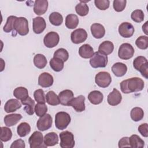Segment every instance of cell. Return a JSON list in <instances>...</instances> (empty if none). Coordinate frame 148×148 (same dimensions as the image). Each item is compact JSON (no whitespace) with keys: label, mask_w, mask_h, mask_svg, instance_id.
Wrapping results in <instances>:
<instances>
[{"label":"cell","mask_w":148,"mask_h":148,"mask_svg":"<svg viewBox=\"0 0 148 148\" xmlns=\"http://www.w3.org/2000/svg\"><path fill=\"white\" fill-rule=\"evenodd\" d=\"M120 86L123 93L129 94L142 91L145 86V83L142 79L134 77L123 80L120 83Z\"/></svg>","instance_id":"obj_1"},{"label":"cell","mask_w":148,"mask_h":148,"mask_svg":"<svg viewBox=\"0 0 148 148\" xmlns=\"http://www.w3.org/2000/svg\"><path fill=\"white\" fill-rule=\"evenodd\" d=\"M133 66L136 71L140 72L145 79H148V62L145 57L138 56L136 57L133 61Z\"/></svg>","instance_id":"obj_2"},{"label":"cell","mask_w":148,"mask_h":148,"mask_svg":"<svg viewBox=\"0 0 148 148\" xmlns=\"http://www.w3.org/2000/svg\"><path fill=\"white\" fill-rule=\"evenodd\" d=\"M71 118L70 115L65 112H59L55 116L56 127L60 130H65L71 123Z\"/></svg>","instance_id":"obj_3"},{"label":"cell","mask_w":148,"mask_h":148,"mask_svg":"<svg viewBox=\"0 0 148 148\" xmlns=\"http://www.w3.org/2000/svg\"><path fill=\"white\" fill-rule=\"evenodd\" d=\"M108 56L99 51L94 53L90 60V64L94 68H105L108 64Z\"/></svg>","instance_id":"obj_4"},{"label":"cell","mask_w":148,"mask_h":148,"mask_svg":"<svg viewBox=\"0 0 148 148\" xmlns=\"http://www.w3.org/2000/svg\"><path fill=\"white\" fill-rule=\"evenodd\" d=\"M60 143L61 148H72L74 147L75 142L73 134L68 131H65L60 134Z\"/></svg>","instance_id":"obj_5"},{"label":"cell","mask_w":148,"mask_h":148,"mask_svg":"<svg viewBox=\"0 0 148 148\" xmlns=\"http://www.w3.org/2000/svg\"><path fill=\"white\" fill-rule=\"evenodd\" d=\"M14 30L20 35L25 36L29 32L28 21L23 17H17L14 24Z\"/></svg>","instance_id":"obj_6"},{"label":"cell","mask_w":148,"mask_h":148,"mask_svg":"<svg viewBox=\"0 0 148 148\" xmlns=\"http://www.w3.org/2000/svg\"><path fill=\"white\" fill-rule=\"evenodd\" d=\"M30 148L46 147L44 143V138L42 134L39 131H35L28 139Z\"/></svg>","instance_id":"obj_7"},{"label":"cell","mask_w":148,"mask_h":148,"mask_svg":"<svg viewBox=\"0 0 148 148\" xmlns=\"http://www.w3.org/2000/svg\"><path fill=\"white\" fill-rule=\"evenodd\" d=\"M135 53L133 46L128 43H124L120 45L118 51V56L122 60H129L131 58Z\"/></svg>","instance_id":"obj_8"},{"label":"cell","mask_w":148,"mask_h":148,"mask_svg":"<svg viewBox=\"0 0 148 148\" xmlns=\"http://www.w3.org/2000/svg\"><path fill=\"white\" fill-rule=\"evenodd\" d=\"M95 82L99 87L106 88L111 83L112 77L109 72L102 71L98 72L95 75Z\"/></svg>","instance_id":"obj_9"},{"label":"cell","mask_w":148,"mask_h":148,"mask_svg":"<svg viewBox=\"0 0 148 148\" xmlns=\"http://www.w3.org/2000/svg\"><path fill=\"white\" fill-rule=\"evenodd\" d=\"M60 41L59 35L54 31L48 32L44 37L43 43L48 48H53L56 46Z\"/></svg>","instance_id":"obj_10"},{"label":"cell","mask_w":148,"mask_h":148,"mask_svg":"<svg viewBox=\"0 0 148 148\" xmlns=\"http://www.w3.org/2000/svg\"><path fill=\"white\" fill-rule=\"evenodd\" d=\"M52 123V117L49 114H45L38 119L36 123V127L39 131H45L51 128Z\"/></svg>","instance_id":"obj_11"},{"label":"cell","mask_w":148,"mask_h":148,"mask_svg":"<svg viewBox=\"0 0 148 148\" xmlns=\"http://www.w3.org/2000/svg\"><path fill=\"white\" fill-rule=\"evenodd\" d=\"M87 38V33L84 29L78 28L74 30L71 35V41L75 44H79L84 42Z\"/></svg>","instance_id":"obj_12"},{"label":"cell","mask_w":148,"mask_h":148,"mask_svg":"<svg viewBox=\"0 0 148 148\" xmlns=\"http://www.w3.org/2000/svg\"><path fill=\"white\" fill-rule=\"evenodd\" d=\"M135 31V29L132 24L128 22H123L119 27V32L123 38L131 37Z\"/></svg>","instance_id":"obj_13"},{"label":"cell","mask_w":148,"mask_h":148,"mask_svg":"<svg viewBox=\"0 0 148 148\" xmlns=\"http://www.w3.org/2000/svg\"><path fill=\"white\" fill-rule=\"evenodd\" d=\"M85 97L82 95H79L77 97L73 98L69 103V106H72V108L77 112H82L86 109L85 106Z\"/></svg>","instance_id":"obj_14"},{"label":"cell","mask_w":148,"mask_h":148,"mask_svg":"<svg viewBox=\"0 0 148 148\" xmlns=\"http://www.w3.org/2000/svg\"><path fill=\"white\" fill-rule=\"evenodd\" d=\"M54 79L53 76L47 72L42 73L38 77V84L42 87L47 88L53 84Z\"/></svg>","instance_id":"obj_15"},{"label":"cell","mask_w":148,"mask_h":148,"mask_svg":"<svg viewBox=\"0 0 148 148\" xmlns=\"http://www.w3.org/2000/svg\"><path fill=\"white\" fill-rule=\"evenodd\" d=\"M46 27L45 20L42 17H36L33 18L32 28L34 32L36 34H41L44 31Z\"/></svg>","instance_id":"obj_16"},{"label":"cell","mask_w":148,"mask_h":148,"mask_svg":"<svg viewBox=\"0 0 148 148\" xmlns=\"http://www.w3.org/2000/svg\"><path fill=\"white\" fill-rule=\"evenodd\" d=\"M122 96L120 91L116 88H113V91L108 95V103L111 106H116L121 103Z\"/></svg>","instance_id":"obj_17"},{"label":"cell","mask_w":148,"mask_h":148,"mask_svg":"<svg viewBox=\"0 0 148 148\" xmlns=\"http://www.w3.org/2000/svg\"><path fill=\"white\" fill-rule=\"evenodd\" d=\"M48 8V1L47 0H36L34 4V12L37 15L45 14Z\"/></svg>","instance_id":"obj_18"},{"label":"cell","mask_w":148,"mask_h":148,"mask_svg":"<svg viewBox=\"0 0 148 148\" xmlns=\"http://www.w3.org/2000/svg\"><path fill=\"white\" fill-rule=\"evenodd\" d=\"M60 103L64 106H69L71 101L74 98L73 92L70 90H65L61 91L58 94Z\"/></svg>","instance_id":"obj_19"},{"label":"cell","mask_w":148,"mask_h":148,"mask_svg":"<svg viewBox=\"0 0 148 148\" xmlns=\"http://www.w3.org/2000/svg\"><path fill=\"white\" fill-rule=\"evenodd\" d=\"M91 32L93 37L96 39L103 38L105 34V29L104 27L99 23H94L90 27Z\"/></svg>","instance_id":"obj_20"},{"label":"cell","mask_w":148,"mask_h":148,"mask_svg":"<svg viewBox=\"0 0 148 148\" xmlns=\"http://www.w3.org/2000/svg\"><path fill=\"white\" fill-rule=\"evenodd\" d=\"M21 107V104L17 99H9L4 106V110L6 113H12L16 111Z\"/></svg>","instance_id":"obj_21"},{"label":"cell","mask_w":148,"mask_h":148,"mask_svg":"<svg viewBox=\"0 0 148 148\" xmlns=\"http://www.w3.org/2000/svg\"><path fill=\"white\" fill-rule=\"evenodd\" d=\"M112 71L113 74L117 77H121L124 76L127 71V66L122 62H116L112 66Z\"/></svg>","instance_id":"obj_22"},{"label":"cell","mask_w":148,"mask_h":148,"mask_svg":"<svg viewBox=\"0 0 148 148\" xmlns=\"http://www.w3.org/2000/svg\"><path fill=\"white\" fill-rule=\"evenodd\" d=\"M88 99L91 103L94 105H98L102 102L103 99V95L99 91L94 90L88 94Z\"/></svg>","instance_id":"obj_23"},{"label":"cell","mask_w":148,"mask_h":148,"mask_svg":"<svg viewBox=\"0 0 148 148\" xmlns=\"http://www.w3.org/2000/svg\"><path fill=\"white\" fill-rule=\"evenodd\" d=\"M21 119L22 116L20 114L13 113L8 114L4 117V123L7 127H12L15 125Z\"/></svg>","instance_id":"obj_24"},{"label":"cell","mask_w":148,"mask_h":148,"mask_svg":"<svg viewBox=\"0 0 148 148\" xmlns=\"http://www.w3.org/2000/svg\"><path fill=\"white\" fill-rule=\"evenodd\" d=\"M79 54L83 58H91L94 54V50L90 45L84 44L80 47Z\"/></svg>","instance_id":"obj_25"},{"label":"cell","mask_w":148,"mask_h":148,"mask_svg":"<svg viewBox=\"0 0 148 148\" xmlns=\"http://www.w3.org/2000/svg\"><path fill=\"white\" fill-rule=\"evenodd\" d=\"M113 50L114 45L112 42L109 40L103 41L99 45L98 47V51L106 56L111 54Z\"/></svg>","instance_id":"obj_26"},{"label":"cell","mask_w":148,"mask_h":148,"mask_svg":"<svg viewBox=\"0 0 148 148\" xmlns=\"http://www.w3.org/2000/svg\"><path fill=\"white\" fill-rule=\"evenodd\" d=\"M58 143V137L56 132H51L45 135L44 143L47 146H53Z\"/></svg>","instance_id":"obj_27"},{"label":"cell","mask_w":148,"mask_h":148,"mask_svg":"<svg viewBox=\"0 0 148 148\" xmlns=\"http://www.w3.org/2000/svg\"><path fill=\"white\" fill-rule=\"evenodd\" d=\"M13 95L21 102L26 99L28 97V91L24 87H18L16 88L13 91Z\"/></svg>","instance_id":"obj_28"},{"label":"cell","mask_w":148,"mask_h":148,"mask_svg":"<svg viewBox=\"0 0 148 148\" xmlns=\"http://www.w3.org/2000/svg\"><path fill=\"white\" fill-rule=\"evenodd\" d=\"M79 24L78 17L74 14H69L65 18V25L69 29L76 28Z\"/></svg>","instance_id":"obj_29"},{"label":"cell","mask_w":148,"mask_h":148,"mask_svg":"<svg viewBox=\"0 0 148 148\" xmlns=\"http://www.w3.org/2000/svg\"><path fill=\"white\" fill-rule=\"evenodd\" d=\"M129 143L131 147L142 148L145 146V142L137 135H132L129 138Z\"/></svg>","instance_id":"obj_30"},{"label":"cell","mask_w":148,"mask_h":148,"mask_svg":"<svg viewBox=\"0 0 148 148\" xmlns=\"http://www.w3.org/2000/svg\"><path fill=\"white\" fill-rule=\"evenodd\" d=\"M21 103L25 106L24 110L29 115H32L34 113V107H35V101L30 97H28L24 101H21Z\"/></svg>","instance_id":"obj_31"},{"label":"cell","mask_w":148,"mask_h":148,"mask_svg":"<svg viewBox=\"0 0 148 148\" xmlns=\"http://www.w3.org/2000/svg\"><path fill=\"white\" fill-rule=\"evenodd\" d=\"M34 64L39 69L44 68L47 64L46 57L42 54H37L34 57Z\"/></svg>","instance_id":"obj_32"},{"label":"cell","mask_w":148,"mask_h":148,"mask_svg":"<svg viewBox=\"0 0 148 148\" xmlns=\"http://www.w3.org/2000/svg\"><path fill=\"white\" fill-rule=\"evenodd\" d=\"M46 102L51 106L58 105L60 103L58 96L53 91H49L46 95Z\"/></svg>","instance_id":"obj_33"},{"label":"cell","mask_w":148,"mask_h":148,"mask_svg":"<svg viewBox=\"0 0 148 148\" xmlns=\"http://www.w3.org/2000/svg\"><path fill=\"white\" fill-rule=\"evenodd\" d=\"M131 118L134 121L137 122L141 120L144 116V112L143 109L139 107L132 108L130 112Z\"/></svg>","instance_id":"obj_34"},{"label":"cell","mask_w":148,"mask_h":148,"mask_svg":"<svg viewBox=\"0 0 148 148\" xmlns=\"http://www.w3.org/2000/svg\"><path fill=\"white\" fill-rule=\"evenodd\" d=\"M31 131V127L29 124L26 122L20 123L17 127V132L20 137L27 136Z\"/></svg>","instance_id":"obj_35"},{"label":"cell","mask_w":148,"mask_h":148,"mask_svg":"<svg viewBox=\"0 0 148 148\" xmlns=\"http://www.w3.org/2000/svg\"><path fill=\"white\" fill-rule=\"evenodd\" d=\"M49 20L50 23L53 25L59 26L63 22V17L60 13L54 12L50 14Z\"/></svg>","instance_id":"obj_36"},{"label":"cell","mask_w":148,"mask_h":148,"mask_svg":"<svg viewBox=\"0 0 148 148\" xmlns=\"http://www.w3.org/2000/svg\"><path fill=\"white\" fill-rule=\"evenodd\" d=\"M51 68L56 72H60L64 68V61L57 58H52L50 61Z\"/></svg>","instance_id":"obj_37"},{"label":"cell","mask_w":148,"mask_h":148,"mask_svg":"<svg viewBox=\"0 0 148 148\" xmlns=\"http://www.w3.org/2000/svg\"><path fill=\"white\" fill-rule=\"evenodd\" d=\"M75 10H76V12L79 16H85L88 14L89 12V8L86 3L81 1L79 3L76 5Z\"/></svg>","instance_id":"obj_38"},{"label":"cell","mask_w":148,"mask_h":148,"mask_svg":"<svg viewBox=\"0 0 148 148\" xmlns=\"http://www.w3.org/2000/svg\"><path fill=\"white\" fill-rule=\"evenodd\" d=\"M12 137V132L11 130L6 127H1L0 139L2 142H8Z\"/></svg>","instance_id":"obj_39"},{"label":"cell","mask_w":148,"mask_h":148,"mask_svg":"<svg viewBox=\"0 0 148 148\" xmlns=\"http://www.w3.org/2000/svg\"><path fill=\"white\" fill-rule=\"evenodd\" d=\"M17 17L14 16H10L8 17L6 23L3 26V30L5 32L9 33L14 31V24Z\"/></svg>","instance_id":"obj_40"},{"label":"cell","mask_w":148,"mask_h":148,"mask_svg":"<svg viewBox=\"0 0 148 148\" xmlns=\"http://www.w3.org/2000/svg\"><path fill=\"white\" fill-rule=\"evenodd\" d=\"M53 57L57 58L64 62H65L68 60L69 58V54L67 50L64 48H60L57 49L54 53Z\"/></svg>","instance_id":"obj_41"},{"label":"cell","mask_w":148,"mask_h":148,"mask_svg":"<svg viewBox=\"0 0 148 148\" xmlns=\"http://www.w3.org/2000/svg\"><path fill=\"white\" fill-rule=\"evenodd\" d=\"M136 46L142 50H145L148 47V38L147 36H140L138 37L136 41Z\"/></svg>","instance_id":"obj_42"},{"label":"cell","mask_w":148,"mask_h":148,"mask_svg":"<svg viewBox=\"0 0 148 148\" xmlns=\"http://www.w3.org/2000/svg\"><path fill=\"white\" fill-rule=\"evenodd\" d=\"M36 114L39 117H42L46 114L47 112V107L45 103H38L34 108Z\"/></svg>","instance_id":"obj_43"},{"label":"cell","mask_w":148,"mask_h":148,"mask_svg":"<svg viewBox=\"0 0 148 148\" xmlns=\"http://www.w3.org/2000/svg\"><path fill=\"white\" fill-rule=\"evenodd\" d=\"M144 13L140 9H136L131 14V19L136 23H141L144 20Z\"/></svg>","instance_id":"obj_44"},{"label":"cell","mask_w":148,"mask_h":148,"mask_svg":"<svg viewBox=\"0 0 148 148\" xmlns=\"http://www.w3.org/2000/svg\"><path fill=\"white\" fill-rule=\"evenodd\" d=\"M34 97L38 103H45L46 96L44 91L42 89H38L34 92Z\"/></svg>","instance_id":"obj_45"},{"label":"cell","mask_w":148,"mask_h":148,"mask_svg":"<svg viewBox=\"0 0 148 148\" xmlns=\"http://www.w3.org/2000/svg\"><path fill=\"white\" fill-rule=\"evenodd\" d=\"M126 3V0H114L113 3V6L114 10L117 12L123 11L125 8Z\"/></svg>","instance_id":"obj_46"},{"label":"cell","mask_w":148,"mask_h":148,"mask_svg":"<svg viewBox=\"0 0 148 148\" xmlns=\"http://www.w3.org/2000/svg\"><path fill=\"white\" fill-rule=\"evenodd\" d=\"M94 3L98 9L105 10L109 8L110 1L109 0H95Z\"/></svg>","instance_id":"obj_47"},{"label":"cell","mask_w":148,"mask_h":148,"mask_svg":"<svg viewBox=\"0 0 148 148\" xmlns=\"http://www.w3.org/2000/svg\"><path fill=\"white\" fill-rule=\"evenodd\" d=\"M139 132L145 138L148 136V125L147 123H143L140 124L138 127Z\"/></svg>","instance_id":"obj_48"},{"label":"cell","mask_w":148,"mask_h":148,"mask_svg":"<svg viewBox=\"0 0 148 148\" xmlns=\"http://www.w3.org/2000/svg\"><path fill=\"white\" fill-rule=\"evenodd\" d=\"M25 142L21 139H19L16 140H14L10 146V148H25Z\"/></svg>","instance_id":"obj_49"},{"label":"cell","mask_w":148,"mask_h":148,"mask_svg":"<svg viewBox=\"0 0 148 148\" xmlns=\"http://www.w3.org/2000/svg\"><path fill=\"white\" fill-rule=\"evenodd\" d=\"M130 147L129 143L128 137H123L119 141V147Z\"/></svg>","instance_id":"obj_50"},{"label":"cell","mask_w":148,"mask_h":148,"mask_svg":"<svg viewBox=\"0 0 148 148\" xmlns=\"http://www.w3.org/2000/svg\"><path fill=\"white\" fill-rule=\"evenodd\" d=\"M147 23L148 22L146 21L143 25H142V30L145 32L146 35H148V32H147Z\"/></svg>","instance_id":"obj_51"}]
</instances>
